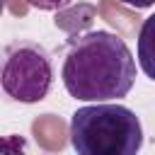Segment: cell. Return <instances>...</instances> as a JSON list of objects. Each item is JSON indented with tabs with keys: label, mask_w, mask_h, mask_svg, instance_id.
Here are the masks:
<instances>
[{
	"label": "cell",
	"mask_w": 155,
	"mask_h": 155,
	"mask_svg": "<svg viewBox=\"0 0 155 155\" xmlns=\"http://www.w3.org/2000/svg\"><path fill=\"white\" fill-rule=\"evenodd\" d=\"M31 7H36V10H44V12H53V10H63V7H68L73 0H27Z\"/></svg>",
	"instance_id": "cell-5"
},
{
	"label": "cell",
	"mask_w": 155,
	"mask_h": 155,
	"mask_svg": "<svg viewBox=\"0 0 155 155\" xmlns=\"http://www.w3.org/2000/svg\"><path fill=\"white\" fill-rule=\"evenodd\" d=\"M70 145L78 155H138L143 126L124 104H87L70 116Z\"/></svg>",
	"instance_id": "cell-2"
},
{
	"label": "cell",
	"mask_w": 155,
	"mask_h": 155,
	"mask_svg": "<svg viewBox=\"0 0 155 155\" xmlns=\"http://www.w3.org/2000/svg\"><path fill=\"white\" fill-rule=\"evenodd\" d=\"M0 82L5 94L15 102L34 104L46 99L53 87V63L48 51L29 39L7 44Z\"/></svg>",
	"instance_id": "cell-3"
},
{
	"label": "cell",
	"mask_w": 155,
	"mask_h": 155,
	"mask_svg": "<svg viewBox=\"0 0 155 155\" xmlns=\"http://www.w3.org/2000/svg\"><path fill=\"white\" fill-rule=\"evenodd\" d=\"M121 2L128 5V7H136V10H145V7L155 5V0H121Z\"/></svg>",
	"instance_id": "cell-6"
},
{
	"label": "cell",
	"mask_w": 155,
	"mask_h": 155,
	"mask_svg": "<svg viewBox=\"0 0 155 155\" xmlns=\"http://www.w3.org/2000/svg\"><path fill=\"white\" fill-rule=\"evenodd\" d=\"M61 78L75 99L97 104L121 99L136 82V58L119 34L94 29L70 41Z\"/></svg>",
	"instance_id": "cell-1"
},
{
	"label": "cell",
	"mask_w": 155,
	"mask_h": 155,
	"mask_svg": "<svg viewBox=\"0 0 155 155\" xmlns=\"http://www.w3.org/2000/svg\"><path fill=\"white\" fill-rule=\"evenodd\" d=\"M138 65L155 82V12L143 19L138 31Z\"/></svg>",
	"instance_id": "cell-4"
}]
</instances>
